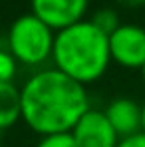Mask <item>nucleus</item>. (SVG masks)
Here are the masks:
<instances>
[{
    "label": "nucleus",
    "instance_id": "obj_1",
    "mask_svg": "<svg viewBox=\"0 0 145 147\" xmlns=\"http://www.w3.org/2000/svg\"><path fill=\"white\" fill-rule=\"evenodd\" d=\"M22 121L40 137L70 133L78 119L90 109L86 86L56 68L34 74L20 88Z\"/></svg>",
    "mask_w": 145,
    "mask_h": 147
},
{
    "label": "nucleus",
    "instance_id": "obj_2",
    "mask_svg": "<svg viewBox=\"0 0 145 147\" xmlns=\"http://www.w3.org/2000/svg\"><path fill=\"white\" fill-rule=\"evenodd\" d=\"M52 60L56 70L82 86H90L107 72L111 64L109 36L96 28L92 20L72 24L56 32Z\"/></svg>",
    "mask_w": 145,
    "mask_h": 147
},
{
    "label": "nucleus",
    "instance_id": "obj_3",
    "mask_svg": "<svg viewBox=\"0 0 145 147\" xmlns=\"http://www.w3.org/2000/svg\"><path fill=\"white\" fill-rule=\"evenodd\" d=\"M56 32L38 16L22 14L8 30V52L18 64L40 66L52 58Z\"/></svg>",
    "mask_w": 145,
    "mask_h": 147
},
{
    "label": "nucleus",
    "instance_id": "obj_4",
    "mask_svg": "<svg viewBox=\"0 0 145 147\" xmlns=\"http://www.w3.org/2000/svg\"><path fill=\"white\" fill-rule=\"evenodd\" d=\"M111 62L125 70H141L145 64V28L137 24H121L109 34Z\"/></svg>",
    "mask_w": 145,
    "mask_h": 147
},
{
    "label": "nucleus",
    "instance_id": "obj_5",
    "mask_svg": "<svg viewBox=\"0 0 145 147\" xmlns=\"http://www.w3.org/2000/svg\"><path fill=\"white\" fill-rule=\"evenodd\" d=\"M78 147H117L119 135L101 109L90 107L70 131Z\"/></svg>",
    "mask_w": 145,
    "mask_h": 147
},
{
    "label": "nucleus",
    "instance_id": "obj_6",
    "mask_svg": "<svg viewBox=\"0 0 145 147\" xmlns=\"http://www.w3.org/2000/svg\"><path fill=\"white\" fill-rule=\"evenodd\" d=\"M32 14L38 16L54 32H60L84 20L90 0H30Z\"/></svg>",
    "mask_w": 145,
    "mask_h": 147
},
{
    "label": "nucleus",
    "instance_id": "obj_7",
    "mask_svg": "<svg viewBox=\"0 0 145 147\" xmlns=\"http://www.w3.org/2000/svg\"><path fill=\"white\" fill-rule=\"evenodd\" d=\"M119 139L141 133V105L131 98H115L103 109Z\"/></svg>",
    "mask_w": 145,
    "mask_h": 147
},
{
    "label": "nucleus",
    "instance_id": "obj_8",
    "mask_svg": "<svg viewBox=\"0 0 145 147\" xmlns=\"http://www.w3.org/2000/svg\"><path fill=\"white\" fill-rule=\"evenodd\" d=\"M22 119L20 88L12 82H0V131Z\"/></svg>",
    "mask_w": 145,
    "mask_h": 147
},
{
    "label": "nucleus",
    "instance_id": "obj_9",
    "mask_svg": "<svg viewBox=\"0 0 145 147\" xmlns=\"http://www.w3.org/2000/svg\"><path fill=\"white\" fill-rule=\"evenodd\" d=\"M90 20H92V24L96 26V28H99V30H101L103 34H107V36L113 34V32L121 26L117 12L111 10V8H101V10H97Z\"/></svg>",
    "mask_w": 145,
    "mask_h": 147
},
{
    "label": "nucleus",
    "instance_id": "obj_10",
    "mask_svg": "<svg viewBox=\"0 0 145 147\" xmlns=\"http://www.w3.org/2000/svg\"><path fill=\"white\" fill-rule=\"evenodd\" d=\"M36 147H78V145L74 141L72 133H54V135L40 137Z\"/></svg>",
    "mask_w": 145,
    "mask_h": 147
},
{
    "label": "nucleus",
    "instance_id": "obj_11",
    "mask_svg": "<svg viewBox=\"0 0 145 147\" xmlns=\"http://www.w3.org/2000/svg\"><path fill=\"white\" fill-rule=\"evenodd\" d=\"M16 60L8 50H0V82H12L16 74Z\"/></svg>",
    "mask_w": 145,
    "mask_h": 147
},
{
    "label": "nucleus",
    "instance_id": "obj_12",
    "mask_svg": "<svg viewBox=\"0 0 145 147\" xmlns=\"http://www.w3.org/2000/svg\"><path fill=\"white\" fill-rule=\"evenodd\" d=\"M117 147H145V133H135L131 137L119 139Z\"/></svg>",
    "mask_w": 145,
    "mask_h": 147
},
{
    "label": "nucleus",
    "instance_id": "obj_13",
    "mask_svg": "<svg viewBox=\"0 0 145 147\" xmlns=\"http://www.w3.org/2000/svg\"><path fill=\"white\" fill-rule=\"evenodd\" d=\"M141 133H145V101L141 103Z\"/></svg>",
    "mask_w": 145,
    "mask_h": 147
},
{
    "label": "nucleus",
    "instance_id": "obj_14",
    "mask_svg": "<svg viewBox=\"0 0 145 147\" xmlns=\"http://www.w3.org/2000/svg\"><path fill=\"white\" fill-rule=\"evenodd\" d=\"M139 72H141V78H143V84H145V64H143V68H141Z\"/></svg>",
    "mask_w": 145,
    "mask_h": 147
}]
</instances>
